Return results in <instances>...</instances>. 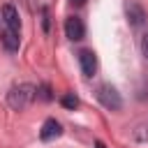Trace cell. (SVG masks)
Masks as SVG:
<instances>
[{
    "label": "cell",
    "mask_w": 148,
    "mask_h": 148,
    "mask_svg": "<svg viewBox=\"0 0 148 148\" xmlns=\"http://www.w3.org/2000/svg\"><path fill=\"white\" fill-rule=\"evenodd\" d=\"M35 92H37V88H35V86H30V83L14 86V88L7 92V104H9L12 109L21 111V109H25V106L35 99Z\"/></svg>",
    "instance_id": "obj_1"
},
{
    "label": "cell",
    "mask_w": 148,
    "mask_h": 148,
    "mask_svg": "<svg viewBox=\"0 0 148 148\" xmlns=\"http://www.w3.org/2000/svg\"><path fill=\"white\" fill-rule=\"evenodd\" d=\"M97 99H99V104L102 106H106L109 111H118L120 106H123V99H120V92L113 88V86H109V83H102L99 88H97Z\"/></svg>",
    "instance_id": "obj_2"
},
{
    "label": "cell",
    "mask_w": 148,
    "mask_h": 148,
    "mask_svg": "<svg viewBox=\"0 0 148 148\" xmlns=\"http://www.w3.org/2000/svg\"><path fill=\"white\" fill-rule=\"evenodd\" d=\"M65 35H67V39H72V42L83 39V37H86V23H83V18L69 16V18L65 21Z\"/></svg>",
    "instance_id": "obj_3"
},
{
    "label": "cell",
    "mask_w": 148,
    "mask_h": 148,
    "mask_svg": "<svg viewBox=\"0 0 148 148\" xmlns=\"http://www.w3.org/2000/svg\"><path fill=\"white\" fill-rule=\"evenodd\" d=\"M79 65H81L83 76H92V74L97 72V56H95V51L81 49V51H79Z\"/></svg>",
    "instance_id": "obj_4"
},
{
    "label": "cell",
    "mask_w": 148,
    "mask_h": 148,
    "mask_svg": "<svg viewBox=\"0 0 148 148\" xmlns=\"http://www.w3.org/2000/svg\"><path fill=\"white\" fill-rule=\"evenodd\" d=\"M60 134H62V125L56 118H46L44 125H42V130H39V139L42 141H51V139H56Z\"/></svg>",
    "instance_id": "obj_5"
},
{
    "label": "cell",
    "mask_w": 148,
    "mask_h": 148,
    "mask_svg": "<svg viewBox=\"0 0 148 148\" xmlns=\"http://www.w3.org/2000/svg\"><path fill=\"white\" fill-rule=\"evenodd\" d=\"M2 18H5V23H7L9 30H14V32L21 30V18H18V12H16L14 5H5L2 7Z\"/></svg>",
    "instance_id": "obj_6"
},
{
    "label": "cell",
    "mask_w": 148,
    "mask_h": 148,
    "mask_svg": "<svg viewBox=\"0 0 148 148\" xmlns=\"http://www.w3.org/2000/svg\"><path fill=\"white\" fill-rule=\"evenodd\" d=\"M127 21H130L132 25H141V23L146 21V12H143L136 2H130V5H127Z\"/></svg>",
    "instance_id": "obj_7"
},
{
    "label": "cell",
    "mask_w": 148,
    "mask_h": 148,
    "mask_svg": "<svg viewBox=\"0 0 148 148\" xmlns=\"http://www.w3.org/2000/svg\"><path fill=\"white\" fill-rule=\"evenodd\" d=\"M0 42L5 44V49H7V51H16L21 39H18V32H14V30H9V28H7V30H2V32H0Z\"/></svg>",
    "instance_id": "obj_8"
},
{
    "label": "cell",
    "mask_w": 148,
    "mask_h": 148,
    "mask_svg": "<svg viewBox=\"0 0 148 148\" xmlns=\"http://www.w3.org/2000/svg\"><path fill=\"white\" fill-rule=\"evenodd\" d=\"M35 97H39V99H44V102H51V99H53V95H51V86H49V83H42V86L37 88Z\"/></svg>",
    "instance_id": "obj_9"
},
{
    "label": "cell",
    "mask_w": 148,
    "mask_h": 148,
    "mask_svg": "<svg viewBox=\"0 0 148 148\" xmlns=\"http://www.w3.org/2000/svg\"><path fill=\"white\" fill-rule=\"evenodd\" d=\"M60 102H62V106H65V109H76V106H79V97H76L74 92H67Z\"/></svg>",
    "instance_id": "obj_10"
},
{
    "label": "cell",
    "mask_w": 148,
    "mask_h": 148,
    "mask_svg": "<svg viewBox=\"0 0 148 148\" xmlns=\"http://www.w3.org/2000/svg\"><path fill=\"white\" fill-rule=\"evenodd\" d=\"M141 53H143V56L148 58V32H146V35L141 37Z\"/></svg>",
    "instance_id": "obj_11"
},
{
    "label": "cell",
    "mask_w": 148,
    "mask_h": 148,
    "mask_svg": "<svg viewBox=\"0 0 148 148\" xmlns=\"http://www.w3.org/2000/svg\"><path fill=\"white\" fill-rule=\"evenodd\" d=\"M69 2H72L74 7H83V5H86V0H69Z\"/></svg>",
    "instance_id": "obj_12"
},
{
    "label": "cell",
    "mask_w": 148,
    "mask_h": 148,
    "mask_svg": "<svg viewBox=\"0 0 148 148\" xmlns=\"http://www.w3.org/2000/svg\"><path fill=\"white\" fill-rule=\"evenodd\" d=\"M44 30H49V14H46V9H44Z\"/></svg>",
    "instance_id": "obj_13"
},
{
    "label": "cell",
    "mask_w": 148,
    "mask_h": 148,
    "mask_svg": "<svg viewBox=\"0 0 148 148\" xmlns=\"http://www.w3.org/2000/svg\"><path fill=\"white\" fill-rule=\"evenodd\" d=\"M95 148H106V146H104V141H95Z\"/></svg>",
    "instance_id": "obj_14"
}]
</instances>
